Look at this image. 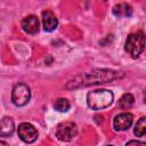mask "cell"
<instances>
[{
	"instance_id": "obj_15",
	"label": "cell",
	"mask_w": 146,
	"mask_h": 146,
	"mask_svg": "<svg viewBox=\"0 0 146 146\" xmlns=\"http://www.w3.org/2000/svg\"><path fill=\"white\" fill-rule=\"evenodd\" d=\"M132 144H137V145H145V143H143V141H138V140H131V141H128L127 143V145H132Z\"/></svg>"
},
{
	"instance_id": "obj_14",
	"label": "cell",
	"mask_w": 146,
	"mask_h": 146,
	"mask_svg": "<svg viewBox=\"0 0 146 146\" xmlns=\"http://www.w3.org/2000/svg\"><path fill=\"white\" fill-rule=\"evenodd\" d=\"M54 107L56 111L58 112H66L68 111L70 108V102L66 99V98H58L55 104H54Z\"/></svg>"
},
{
	"instance_id": "obj_5",
	"label": "cell",
	"mask_w": 146,
	"mask_h": 146,
	"mask_svg": "<svg viewBox=\"0 0 146 146\" xmlns=\"http://www.w3.org/2000/svg\"><path fill=\"white\" fill-rule=\"evenodd\" d=\"M30 98H31V91H30V88L25 83H17L13 88L11 100L16 106L26 105Z\"/></svg>"
},
{
	"instance_id": "obj_6",
	"label": "cell",
	"mask_w": 146,
	"mask_h": 146,
	"mask_svg": "<svg viewBox=\"0 0 146 146\" xmlns=\"http://www.w3.org/2000/svg\"><path fill=\"white\" fill-rule=\"evenodd\" d=\"M17 132H18V136L19 138L25 141V143H33L36 137H38V131L31 124V123H27V122H24V123H21L18 125V129H17Z\"/></svg>"
},
{
	"instance_id": "obj_7",
	"label": "cell",
	"mask_w": 146,
	"mask_h": 146,
	"mask_svg": "<svg viewBox=\"0 0 146 146\" xmlns=\"http://www.w3.org/2000/svg\"><path fill=\"white\" fill-rule=\"evenodd\" d=\"M132 121H133V115L131 113L123 112L114 117L113 127L117 131H123L130 128V125L132 124Z\"/></svg>"
},
{
	"instance_id": "obj_1",
	"label": "cell",
	"mask_w": 146,
	"mask_h": 146,
	"mask_svg": "<svg viewBox=\"0 0 146 146\" xmlns=\"http://www.w3.org/2000/svg\"><path fill=\"white\" fill-rule=\"evenodd\" d=\"M123 76L121 72H115L112 70H95L90 73H83L76 75L73 80H71L66 88L68 89H74V88H80V87H87L90 84H99V83H105L113 81L115 79H119Z\"/></svg>"
},
{
	"instance_id": "obj_4",
	"label": "cell",
	"mask_w": 146,
	"mask_h": 146,
	"mask_svg": "<svg viewBox=\"0 0 146 146\" xmlns=\"http://www.w3.org/2000/svg\"><path fill=\"white\" fill-rule=\"evenodd\" d=\"M78 133V125L72 121H65L57 125L56 137L62 141L72 140Z\"/></svg>"
},
{
	"instance_id": "obj_11",
	"label": "cell",
	"mask_w": 146,
	"mask_h": 146,
	"mask_svg": "<svg viewBox=\"0 0 146 146\" xmlns=\"http://www.w3.org/2000/svg\"><path fill=\"white\" fill-rule=\"evenodd\" d=\"M113 14L117 17H129L132 15V8L128 3H119L113 7Z\"/></svg>"
},
{
	"instance_id": "obj_8",
	"label": "cell",
	"mask_w": 146,
	"mask_h": 146,
	"mask_svg": "<svg viewBox=\"0 0 146 146\" xmlns=\"http://www.w3.org/2000/svg\"><path fill=\"white\" fill-rule=\"evenodd\" d=\"M22 29L29 34H35L39 31V19L34 15H29L22 21Z\"/></svg>"
},
{
	"instance_id": "obj_9",
	"label": "cell",
	"mask_w": 146,
	"mask_h": 146,
	"mask_svg": "<svg viewBox=\"0 0 146 146\" xmlns=\"http://www.w3.org/2000/svg\"><path fill=\"white\" fill-rule=\"evenodd\" d=\"M42 24H43L44 31L51 32V31L56 30V27L58 25V19L51 11L46 10L42 13Z\"/></svg>"
},
{
	"instance_id": "obj_3",
	"label": "cell",
	"mask_w": 146,
	"mask_h": 146,
	"mask_svg": "<svg viewBox=\"0 0 146 146\" xmlns=\"http://www.w3.org/2000/svg\"><path fill=\"white\" fill-rule=\"evenodd\" d=\"M125 51L132 57L137 58L145 49V34L143 31H137L128 35L124 44Z\"/></svg>"
},
{
	"instance_id": "obj_12",
	"label": "cell",
	"mask_w": 146,
	"mask_h": 146,
	"mask_svg": "<svg viewBox=\"0 0 146 146\" xmlns=\"http://www.w3.org/2000/svg\"><path fill=\"white\" fill-rule=\"evenodd\" d=\"M135 98L131 94H124L119 100V107L122 110H129L133 105Z\"/></svg>"
},
{
	"instance_id": "obj_10",
	"label": "cell",
	"mask_w": 146,
	"mask_h": 146,
	"mask_svg": "<svg viewBox=\"0 0 146 146\" xmlns=\"http://www.w3.org/2000/svg\"><path fill=\"white\" fill-rule=\"evenodd\" d=\"M15 129V124L14 121L6 116L0 121V137H9L13 135Z\"/></svg>"
},
{
	"instance_id": "obj_2",
	"label": "cell",
	"mask_w": 146,
	"mask_h": 146,
	"mask_svg": "<svg viewBox=\"0 0 146 146\" xmlns=\"http://www.w3.org/2000/svg\"><path fill=\"white\" fill-rule=\"evenodd\" d=\"M113 92L106 89H97L88 92L87 104L91 110H103L108 107L113 102Z\"/></svg>"
},
{
	"instance_id": "obj_13",
	"label": "cell",
	"mask_w": 146,
	"mask_h": 146,
	"mask_svg": "<svg viewBox=\"0 0 146 146\" xmlns=\"http://www.w3.org/2000/svg\"><path fill=\"white\" fill-rule=\"evenodd\" d=\"M133 132H135V135L137 137H143L146 133V117L145 116L140 117L137 121V123L135 125V131Z\"/></svg>"
}]
</instances>
